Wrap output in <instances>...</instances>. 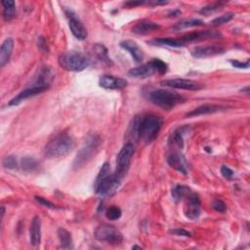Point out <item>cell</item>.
Instances as JSON below:
<instances>
[{
	"label": "cell",
	"mask_w": 250,
	"mask_h": 250,
	"mask_svg": "<svg viewBox=\"0 0 250 250\" xmlns=\"http://www.w3.org/2000/svg\"><path fill=\"white\" fill-rule=\"evenodd\" d=\"M94 52L97 56V58L104 63L107 64V65H111L112 64V61L108 58L107 56V50L106 48L102 45V44H96L94 46Z\"/></svg>",
	"instance_id": "29"
},
{
	"label": "cell",
	"mask_w": 250,
	"mask_h": 250,
	"mask_svg": "<svg viewBox=\"0 0 250 250\" xmlns=\"http://www.w3.org/2000/svg\"><path fill=\"white\" fill-rule=\"evenodd\" d=\"M121 215H122L121 209L117 206H110L105 211V217L111 221L118 220L121 217Z\"/></svg>",
	"instance_id": "33"
},
{
	"label": "cell",
	"mask_w": 250,
	"mask_h": 250,
	"mask_svg": "<svg viewBox=\"0 0 250 250\" xmlns=\"http://www.w3.org/2000/svg\"><path fill=\"white\" fill-rule=\"evenodd\" d=\"M225 53V49L218 45V44H212V45H206V46H197L191 51V55L194 58H208L212 56H217Z\"/></svg>",
	"instance_id": "15"
},
{
	"label": "cell",
	"mask_w": 250,
	"mask_h": 250,
	"mask_svg": "<svg viewBox=\"0 0 250 250\" xmlns=\"http://www.w3.org/2000/svg\"><path fill=\"white\" fill-rule=\"evenodd\" d=\"M162 124V118L153 113L135 116L130 126V135L134 140L148 145L157 138Z\"/></svg>",
	"instance_id": "1"
},
{
	"label": "cell",
	"mask_w": 250,
	"mask_h": 250,
	"mask_svg": "<svg viewBox=\"0 0 250 250\" xmlns=\"http://www.w3.org/2000/svg\"><path fill=\"white\" fill-rule=\"evenodd\" d=\"M212 208L217 211V212H220V213H224L226 210H227V207H226V204L223 200L221 199H215L213 202H212Z\"/></svg>",
	"instance_id": "37"
},
{
	"label": "cell",
	"mask_w": 250,
	"mask_h": 250,
	"mask_svg": "<svg viewBox=\"0 0 250 250\" xmlns=\"http://www.w3.org/2000/svg\"><path fill=\"white\" fill-rule=\"evenodd\" d=\"M20 166H21V168L22 170L29 172V171H35L38 168L39 163H38V161L34 157L24 156V157L21 158Z\"/></svg>",
	"instance_id": "30"
},
{
	"label": "cell",
	"mask_w": 250,
	"mask_h": 250,
	"mask_svg": "<svg viewBox=\"0 0 250 250\" xmlns=\"http://www.w3.org/2000/svg\"><path fill=\"white\" fill-rule=\"evenodd\" d=\"M150 62H151V63H152V65L155 69V72H157L159 74H165L166 73V71L168 69V66L163 61H161L159 59H153Z\"/></svg>",
	"instance_id": "34"
},
{
	"label": "cell",
	"mask_w": 250,
	"mask_h": 250,
	"mask_svg": "<svg viewBox=\"0 0 250 250\" xmlns=\"http://www.w3.org/2000/svg\"><path fill=\"white\" fill-rule=\"evenodd\" d=\"M57 234L60 240L61 248L62 249H72L73 248V241L72 236L68 230L63 228H59L57 230Z\"/></svg>",
	"instance_id": "25"
},
{
	"label": "cell",
	"mask_w": 250,
	"mask_h": 250,
	"mask_svg": "<svg viewBox=\"0 0 250 250\" xmlns=\"http://www.w3.org/2000/svg\"><path fill=\"white\" fill-rule=\"evenodd\" d=\"M53 77H54V73L52 71V68L49 66H44L39 70L35 83L33 85H39V86H44L49 88V85L53 80Z\"/></svg>",
	"instance_id": "24"
},
{
	"label": "cell",
	"mask_w": 250,
	"mask_h": 250,
	"mask_svg": "<svg viewBox=\"0 0 250 250\" xmlns=\"http://www.w3.org/2000/svg\"><path fill=\"white\" fill-rule=\"evenodd\" d=\"M189 127L187 125L178 127L175 131H173V133L171 134L170 138H169V145L172 147H176V148H183L184 146V136L188 132Z\"/></svg>",
	"instance_id": "19"
},
{
	"label": "cell",
	"mask_w": 250,
	"mask_h": 250,
	"mask_svg": "<svg viewBox=\"0 0 250 250\" xmlns=\"http://www.w3.org/2000/svg\"><path fill=\"white\" fill-rule=\"evenodd\" d=\"M29 240L33 246H37L41 241V221L38 216L33 217L29 228Z\"/></svg>",
	"instance_id": "22"
},
{
	"label": "cell",
	"mask_w": 250,
	"mask_h": 250,
	"mask_svg": "<svg viewBox=\"0 0 250 250\" xmlns=\"http://www.w3.org/2000/svg\"><path fill=\"white\" fill-rule=\"evenodd\" d=\"M48 89V87H44V86H39V85H32L24 90H22L21 92H20L17 96H15L12 100H10V102L8 103L9 106L12 105H18L20 104L21 102L32 98L44 91H46Z\"/></svg>",
	"instance_id": "12"
},
{
	"label": "cell",
	"mask_w": 250,
	"mask_h": 250,
	"mask_svg": "<svg viewBox=\"0 0 250 250\" xmlns=\"http://www.w3.org/2000/svg\"><path fill=\"white\" fill-rule=\"evenodd\" d=\"M147 43L156 46H169L173 48H179L184 45V43L180 39L175 38H154Z\"/></svg>",
	"instance_id": "27"
},
{
	"label": "cell",
	"mask_w": 250,
	"mask_h": 250,
	"mask_svg": "<svg viewBox=\"0 0 250 250\" xmlns=\"http://www.w3.org/2000/svg\"><path fill=\"white\" fill-rule=\"evenodd\" d=\"M94 236L97 240L104 241L110 245H118L123 240V235L121 231L114 226L110 225H101L94 232Z\"/></svg>",
	"instance_id": "8"
},
{
	"label": "cell",
	"mask_w": 250,
	"mask_h": 250,
	"mask_svg": "<svg viewBox=\"0 0 250 250\" xmlns=\"http://www.w3.org/2000/svg\"><path fill=\"white\" fill-rule=\"evenodd\" d=\"M221 33L217 30H203V31H193L190 33H188L184 35L180 40L185 43H191V42H197L202 40H208L220 37Z\"/></svg>",
	"instance_id": "14"
},
{
	"label": "cell",
	"mask_w": 250,
	"mask_h": 250,
	"mask_svg": "<svg viewBox=\"0 0 250 250\" xmlns=\"http://www.w3.org/2000/svg\"><path fill=\"white\" fill-rule=\"evenodd\" d=\"M161 86L167 88H174V89H182V90H188V91H197L203 88V85L199 82L190 80V79H184V78H173V79H166L160 82Z\"/></svg>",
	"instance_id": "10"
},
{
	"label": "cell",
	"mask_w": 250,
	"mask_h": 250,
	"mask_svg": "<svg viewBox=\"0 0 250 250\" xmlns=\"http://www.w3.org/2000/svg\"><path fill=\"white\" fill-rule=\"evenodd\" d=\"M240 92H242V93L248 95V94H249V86H245L244 88H242V89L240 90Z\"/></svg>",
	"instance_id": "44"
},
{
	"label": "cell",
	"mask_w": 250,
	"mask_h": 250,
	"mask_svg": "<svg viewBox=\"0 0 250 250\" xmlns=\"http://www.w3.org/2000/svg\"><path fill=\"white\" fill-rule=\"evenodd\" d=\"M170 233L174 234V235H179V236H187V237H190L191 236V232L184 229H174L170 230Z\"/></svg>",
	"instance_id": "40"
},
{
	"label": "cell",
	"mask_w": 250,
	"mask_h": 250,
	"mask_svg": "<svg viewBox=\"0 0 250 250\" xmlns=\"http://www.w3.org/2000/svg\"><path fill=\"white\" fill-rule=\"evenodd\" d=\"M191 193H192V190L188 187L183 186V185H177L173 187L171 189L172 197L175 200H183V199L185 200Z\"/></svg>",
	"instance_id": "26"
},
{
	"label": "cell",
	"mask_w": 250,
	"mask_h": 250,
	"mask_svg": "<svg viewBox=\"0 0 250 250\" xmlns=\"http://www.w3.org/2000/svg\"><path fill=\"white\" fill-rule=\"evenodd\" d=\"M99 85L102 88L109 89V90H120L125 88L128 85L126 79L122 77H117L109 74L102 75L99 79Z\"/></svg>",
	"instance_id": "13"
},
{
	"label": "cell",
	"mask_w": 250,
	"mask_h": 250,
	"mask_svg": "<svg viewBox=\"0 0 250 250\" xmlns=\"http://www.w3.org/2000/svg\"><path fill=\"white\" fill-rule=\"evenodd\" d=\"M3 167L6 169H15L18 166V160L14 155H7L3 159Z\"/></svg>",
	"instance_id": "36"
},
{
	"label": "cell",
	"mask_w": 250,
	"mask_h": 250,
	"mask_svg": "<svg viewBox=\"0 0 250 250\" xmlns=\"http://www.w3.org/2000/svg\"><path fill=\"white\" fill-rule=\"evenodd\" d=\"M101 138L97 134H90L84 141L82 146L78 150L72 166L74 169L78 170L85 166L98 152L101 146Z\"/></svg>",
	"instance_id": "4"
},
{
	"label": "cell",
	"mask_w": 250,
	"mask_h": 250,
	"mask_svg": "<svg viewBox=\"0 0 250 250\" xmlns=\"http://www.w3.org/2000/svg\"><path fill=\"white\" fill-rule=\"evenodd\" d=\"M226 106L220 105V104H204L202 105L197 106L196 108L192 109L191 111L188 112L186 114L187 117H195V116H200V115H205V114H210V113H215L217 111H220L222 109H225Z\"/></svg>",
	"instance_id": "17"
},
{
	"label": "cell",
	"mask_w": 250,
	"mask_h": 250,
	"mask_svg": "<svg viewBox=\"0 0 250 250\" xmlns=\"http://www.w3.org/2000/svg\"><path fill=\"white\" fill-rule=\"evenodd\" d=\"M204 21L200 19H189V20H185L182 21L174 25L175 29H183L187 27H194V26H200L203 25Z\"/></svg>",
	"instance_id": "31"
},
{
	"label": "cell",
	"mask_w": 250,
	"mask_h": 250,
	"mask_svg": "<svg viewBox=\"0 0 250 250\" xmlns=\"http://www.w3.org/2000/svg\"><path fill=\"white\" fill-rule=\"evenodd\" d=\"M14 50V40L11 37L6 38L0 47V66L3 67L5 66L12 56Z\"/></svg>",
	"instance_id": "20"
},
{
	"label": "cell",
	"mask_w": 250,
	"mask_h": 250,
	"mask_svg": "<svg viewBox=\"0 0 250 250\" xmlns=\"http://www.w3.org/2000/svg\"><path fill=\"white\" fill-rule=\"evenodd\" d=\"M120 185L114 174H111L110 165L108 162L104 163L94 183L95 192L100 196L111 195L115 192Z\"/></svg>",
	"instance_id": "2"
},
{
	"label": "cell",
	"mask_w": 250,
	"mask_h": 250,
	"mask_svg": "<svg viewBox=\"0 0 250 250\" xmlns=\"http://www.w3.org/2000/svg\"><path fill=\"white\" fill-rule=\"evenodd\" d=\"M64 15L68 20V26L71 33L79 40H84L87 38V30L82 23V21L77 18L76 14L69 8H64Z\"/></svg>",
	"instance_id": "9"
},
{
	"label": "cell",
	"mask_w": 250,
	"mask_h": 250,
	"mask_svg": "<svg viewBox=\"0 0 250 250\" xmlns=\"http://www.w3.org/2000/svg\"><path fill=\"white\" fill-rule=\"evenodd\" d=\"M3 6V19L6 21L13 20L16 17V4L13 0H3L1 2Z\"/></svg>",
	"instance_id": "28"
},
{
	"label": "cell",
	"mask_w": 250,
	"mask_h": 250,
	"mask_svg": "<svg viewBox=\"0 0 250 250\" xmlns=\"http://www.w3.org/2000/svg\"><path fill=\"white\" fill-rule=\"evenodd\" d=\"M35 200H36L39 204H41V205H43V206H45V207H47V208H51V209H58V208H59V207H58L57 205H55L53 202H51L50 200H47V199H45V198H43V197L35 196Z\"/></svg>",
	"instance_id": "38"
},
{
	"label": "cell",
	"mask_w": 250,
	"mask_h": 250,
	"mask_svg": "<svg viewBox=\"0 0 250 250\" xmlns=\"http://www.w3.org/2000/svg\"><path fill=\"white\" fill-rule=\"evenodd\" d=\"M154 73H156V72H155V69H154L151 62L145 63V64H141L136 67H133L128 71V74L130 76L138 77V78H146V77L151 76Z\"/></svg>",
	"instance_id": "23"
},
{
	"label": "cell",
	"mask_w": 250,
	"mask_h": 250,
	"mask_svg": "<svg viewBox=\"0 0 250 250\" xmlns=\"http://www.w3.org/2000/svg\"><path fill=\"white\" fill-rule=\"evenodd\" d=\"M74 147V141L66 133H61L51 139L44 148V155L47 158L62 157L68 154Z\"/></svg>",
	"instance_id": "3"
},
{
	"label": "cell",
	"mask_w": 250,
	"mask_h": 250,
	"mask_svg": "<svg viewBox=\"0 0 250 250\" xmlns=\"http://www.w3.org/2000/svg\"><path fill=\"white\" fill-rule=\"evenodd\" d=\"M134 154V145L132 143H126L122 148L120 149L119 153L116 157V169L113 173L115 178L121 182L122 178L126 175L132 156Z\"/></svg>",
	"instance_id": "7"
},
{
	"label": "cell",
	"mask_w": 250,
	"mask_h": 250,
	"mask_svg": "<svg viewBox=\"0 0 250 250\" xmlns=\"http://www.w3.org/2000/svg\"><path fill=\"white\" fill-rule=\"evenodd\" d=\"M200 200L195 193H191L185 199L184 214L189 220H196L200 215Z\"/></svg>",
	"instance_id": "11"
},
{
	"label": "cell",
	"mask_w": 250,
	"mask_h": 250,
	"mask_svg": "<svg viewBox=\"0 0 250 250\" xmlns=\"http://www.w3.org/2000/svg\"><path fill=\"white\" fill-rule=\"evenodd\" d=\"M145 3H146V2H145V1H129V2L125 3V5L128 6L129 8H132V7L142 5V4H145Z\"/></svg>",
	"instance_id": "43"
},
{
	"label": "cell",
	"mask_w": 250,
	"mask_h": 250,
	"mask_svg": "<svg viewBox=\"0 0 250 250\" xmlns=\"http://www.w3.org/2000/svg\"><path fill=\"white\" fill-rule=\"evenodd\" d=\"M120 47L128 51L136 62H142L144 60V53L139 45L132 40H123L120 42Z\"/></svg>",
	"instance_id": "18"
},
{
	"label": "cell",
	"mask_w": 250,
	"mask_h": 250,
	"mask_svg": "<svg viewBox=\"0 0 250 250\" xmlns=\"http://www.w3.org/2000/svg\"><path fill=\"white\" fill-rule=\"evenodd\" d=\"M132 249H142V247L138 246V245H134V246H132Z\"/></svg>",
	"instance_id": "45"
},
{
	"label": "cell",
	"mask_w": 250,
	"mask_h": 250,
	"mask_svg": "<svg viewBox=\"0 0 250 250\" xmlns=\"http://www.w3.org/2000/svg\"><path fill=\"white\" fill-rule=\"evenodd\" d=\"M221 174L227 180H231L233 175H234L233 171L229 167H228L227 165H222V167H221Z\"/></svg>",
	"instance_id": "39"
},
{
	"label": "cell",
	"mask_w": 250,
	"mask_h": 250,
	"mask_svg": "<svg viewBox=\"0 0 250 250\" xmlns=\"http://www.w3.org/2000/svg\"><path fill=\"white\" fill-rule=\"evenodd\" d=\"M59 64L68 71H82L90 64L89 59L82 53L76 51H68L62 53L58 59Z\"/></svg>",
	"instance_id": "6"
},
{
	"label": "cell",
	"mask_w": 250,
	"mask_h": 250,
	"mask_svg": "<svg viewBox=\"0 0 250 250\" xmlns=\"http://www.w3.org/2000/svg\"><path fill=\"white\" fill-rule=\"evenodd\" d=\"M223 5H224L223 2H217V3H214V4H210V5H208V6L203 7V8L200 10V13H201V14H204V15L212 14V13H214V12L220 10Z\"/></svg>",
	"instance_id": "35"
},
{
	"label": "cell",
	"mask_w": 250,
	"mask_h": 250,
	"mask_svg": "<svg viewBox=\"0 0 250 250\" xmlns=\"http://www.w3.org/2000/svg\"><path fill=\"white\" fill-rule=\"evenodd\" d=\"M234 17V14L233 13H227L225 15H222L218 18H215L213 21H211L210 24L213 25V26H217V25H221V24H224V23H227L229 22V21H231Z\"/></svg>",
	"instance_id": "32"
},
{
	"label": "cell",
	"mask_w": 250,
	"mask_h": 250,
	"mask_svg": "<svg viewBox=\"0 0 250 250\" xmlns=\"http://www.w3.org/2000/svg\"><path fill=\"white\" fill-rule=\"evenodd\" d=\"M38 48L44 52H48V45H47L46 39L42 36L38 38Z\"/></svg>",
	"instance_id": "42"
},
{
	"label": "cell",
	"mask_w": 250,
	"mask_h": 250,
	"mask_svg": "<svg viewBox=\"0 0 250 250\" xmlns=\"http://www.w3.org/2000/svg\"><path fill=\"white\" fill-rule=\"evenodd\" d=\"M229 62L233 66H235L237 68H248L249 65H250V62H249L250 61L249 60H247L246 62H240V61H237V60H229Z\"/></svg>",
	"instance_id": "41"
},
{
	"label": "cell",
	"mask_w": 250,
	"mask_h": 250,
	"mask_svg": "<svg viewBox=\"0 0 250 250\" xmlns=\"http://www.w3.org/2000/svg\"><path fill=\"white\" fill-rule=\"evenodd\" d=\"M148 99L153 104L166 110L174 108L185 101L180 94L167 89H156L151 91L148 94Z\"/></svg>",
	"instance_id": "5"
},
{
	"label": "cell",
	"mask_w": 250,
	"mask_h": 250,
	"mask_svg": "<svg viewBox=\"0 0 250 250\" xmlns=\"http://www.w3.org/2000/svg\"><path fill=\"white\" fill-rule=\"evenodd\" d=\"M167 162L175 170L183 174L188 173V161L186 160L185 156L179 151L170 152L167 156Z\"/></svg>",
	"instance_id": "16"
},
{
	"label": "cell",
	"mask_w": 250,
	"mask_h": 250,
	"mask_svg": "<svg viewBox=\"0 0 250 250\" xmlns=\"http://www.w3.org/2000/svg\"><path fill=\"white\" fill-rule=\"evenodd\" d=\"M159 28L160 25L157 22L150 21H142L133 26L132 32L138 35H146L153 31H156Z\"/></svg>",
	"instance_id": "21"
}]
</instances>
